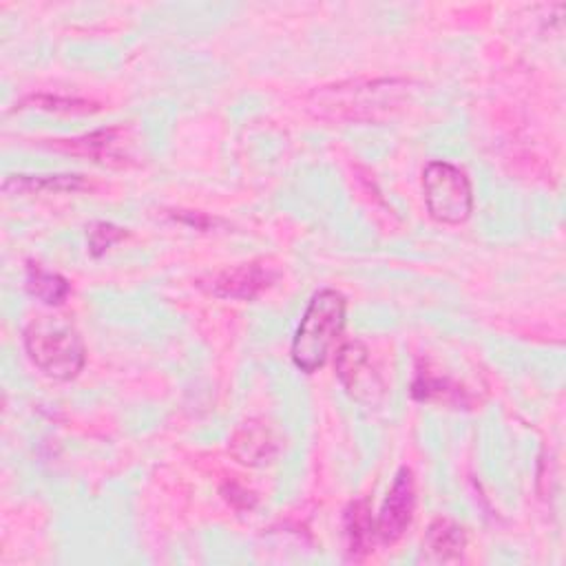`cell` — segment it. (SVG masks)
Masks as SVG:
<instances>
[{"instance_id": "6da1fadb", "label": "cell", "mask_w": 566, "mask_h": 566, "mask_svg": "<svg viewBox=\"0 0 566 566\" xmlns=\"http://www.w3.org/2000/svg\"><path fill=\"white\" fill-rule=\"evenodd\" d=\"M345 310V296L329 287L310 298L292 340V360L301 371L312 374L325 365L343 334Z\"/></svg>"}, {"instance_id": "7a4b0ae2", "label": "cell", "mask_w": 566, "mask_h": 566, "mask_svg": "<svg viewBox=\"0 0 566 566\" xmlns=\"http://www.w3.org/2000/svg\"><path fill=\"white\" fill-rule=\"evenodd\" d=\"M24 349L31 363L49 378L69 380L84 367V343L77 329L55 316H40L24 329Z\"/></svg>"}, {"instance_id": "3957f363", "label": "cell", "mask_w": 566, "mask_h": 566, "mask_svg": "<svg viewBox=\"0 0 566 566\" xmlns=\"http://www.w3.org/2000/svg\"><path fill=\"white\" fill-rule=\"evenodd\" d=\"M407 93L402 80H371V82H345L325 86L312 95V106L321 117L334 119H363L376 111L396 106Z\"/></svg>"}, {"instance_id": "277c9868", "label": "cell", "mask_w": 566, "mask_h": 566, "mask_svg": "<svg viewBox=\"0 0 566 566\" xmlns=\"http://www.w3.org/2000/svg\"><path fill=\"white\" fill-rule=\"evenodd\" d=\"M422 192L429 214L438 223L458 226L473 210L469 177L449 161H431L422 170Z\"/></svg>"}, {"instance_id": "5b68a950", "label": "cell", "mask_w": 566, "mask_h": 566, "mask_svg": "<svg viewBox=\"0 0 566 566\" xmlns=\"http://www.w3.org/2000/svg\"><path fill=\"white\" fill-rule=\"evenodd\" d=\"M336 376L345 391L363 405H378L385 396V382L360 340H349L336 352Z\"/></svg>"}, {"instance_id": "8992f818", "label": "cell", "mask_w": 566, "mask_h": 566, "mask_svg": "<svg viewBox=\"0 0 566 566\" xmlns=\"http://www.w3.org/2000/svg\"><path fill=\"white\" fill-rule=\"evenodd\" d=\"M416 511V482L411 469L402 467L382 502L376 520V537L382 544H396L411 526Z\"/></svg>"}, {"instance_id": "52a82bcc", "label": "cell", "mask_w": 566, "mask_h": 566, "mask_svg": "<svg viewBox=\"0 0 566 566\" xmlns=\"http://www.w3.org/2000/svg\"><path fill=\"white\" fill-rule=\"evenodd\" d=\"M279 272L272 270L265 263H241L237 268H228L219 272L212 281V292L221 298H239V301H252L261 292H265L274 281Z\"/></svg>"}, {"instance_id": "ba28073f", "label": "cell", "mask_w": 566, "mask_h": 566, "mask_svg": "<svg viewBox=\"0 0 566 566\" xmlns=\"http://www.w3.org/2000/svg\"><path fill=\"white\" fill-rule=\"evenodd\" d=\"M467 551V533L464 528L449 520L436 517L422 539V559L427 564H458L462 562Z\"/></svg>"}, {"instance_id": "9c48e42d", "label": "cell", "mask_w": 566, "mask_h": 566, "mask_svg": "<svg viewBox=\"0 0 566 566\" xmlns=\"http://www.w3.org/2000/svg\"><path fill=\"white\" fill-rule=\"evenodd\" d=\"M55 146L66 153L91 157L104 166H122L126 161V153L122 150L124 148L122 128H102L73 139H55Z\"/></svg>"}, {"instance_id": "30bf717a", "label": "cell", "mask_w": 566, "mask_h": 566, "mask_svg": "<svg viewBox=\"0 0 566 566\" xmlns=\"http://www.w3.org/2000/svg\"><path fill=\"white\" fill-rule=\"evenodd\" d=\"M276 451L274 436L268 424L261 420H248L241 427L234 429L230 438V453L241 462V464H263L268 462Z\"/></svg>"}, {"instance_id": "8fae6325", "label": "cell", "mask_w": 566, "mask_h": 566, "mask_svg": "<svg viewBox=\"0 0 566 566\" xmlns=\"http://www.w3.org/2000/svg\"><path fill=\"white\" fill-rule=\"evenodd\" d=\"M376 539V524L371 520V511L367 500L352 502L345 511V542H347V557L363 559L374 548Z\"/></svg>"}, {"instance_id": "7c38bea8", "label": "cell", "mask_w": 566, "mask_h": 566, "mask_svg": "<svg viewBox=\"0 0 566 566\" xmlns=\"http://www.w3.org/2000/svg\"><path fill=\"white\" fill-rule=\"evenodd\" d=\"M86 188V181L80 175H51V177H29L11 175L4 179V192H40V190H80Z\"/></svg>"}, {"instance_id": "4fadbf2b", "label": "cell", "mask_w": 566, "mask_h": 566, "mask_svg": "<svg viewBox=\"0 0 566 566\" xmlns=\"http://www.w3.org/2000/svg\"><path fill=\"white\" fill-rule=\"evenodd\" d=\"M27 290L35 298H40L49 305H60L66 298L71 287H69L64 276H60L55 272H49V270H42L35 263H29V268H27Z\"/></svg>"}, {"instance_id": "5bb4252c", "label": "cell", "mask_w": 566, "mask_h": 566, "mask_svg": "<svg viewBox=\"0 0 566 566\" xmlns=\"http://www.w3.org/2000/svg\"><path fill=\"white\" fill-rule=\"evenodd\" d=\"M24 104H33L44 111H55V113H91L95 111V104L84 102V99H71V97H51V95H33L24 99Z\"/></svg>"}, {"instance_id": "9a60e30c", "label": "cell", "mask_w": 566, "mask_h": 566, "mask_svg": "<svg viewBox=\"0 0 566 566\" xmlns=\"http://www.w3.org/2000/svg\"><path fill=\"white\" fill-rule=\"evenodd\" d=\"M126 232L113 223H106V221H99V223H93L88 228V248L95 256L104 254L113 243H117L119 239H124Z\"/></svg>"}, {"instance_id": "2e32d148", "label": "cell", "mask_w": 566, "mask_h": 566, "mask_svg": "<svg viewBox=\"0 0 566 566\" xmlns=\"http://www.w3.org/2000/svg\"><path fill=\"white\" fill-rule=\"evenodd\" d=\"M221 493H223V497L234 506V509H252L254 506V497H252V493H248L245 489H241L239 484H226L223 489H221Z\"/></svg>"}]
</instances>
